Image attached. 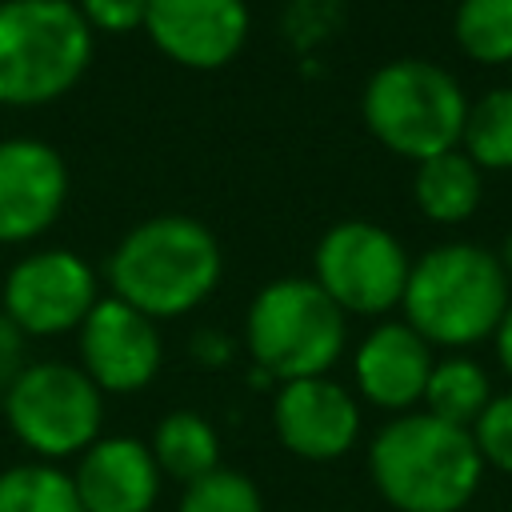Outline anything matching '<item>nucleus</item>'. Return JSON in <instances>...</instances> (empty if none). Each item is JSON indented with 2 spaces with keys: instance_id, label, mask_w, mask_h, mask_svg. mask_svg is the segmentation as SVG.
<instances>
[{
  "instance_id": "b1692460",
  "label": "nucleus",
  "mask_w": 512,
  "mask_h": 512,
  "mask_svg": "<svg viewBox=\"0 0 512 512\" xmlns=\"http://www.w3.org/2000/svg\"><path fill=\"white\" fill-rule=\"evenodd\" d=\"M76 8L92 32H108V36L144 28L148 16V0H76Z\"/></svg>"
},
{
  "instance_id": "4468645a",
  "label": "nucleus",
  "mask_w": 512,
  "mask_h": 512,
  "mask_svg": "<svg viewBox=\"0 0 512 512\" xmlns=\"http://www.w3.org/2000/svg\"><path fill=\"white\" fill-rule=\"evenodd\" d=\"M72 484L84 512H148L160 492V468L148 444L100 436L80 452Z\"/></svg>"
},
{
  "instance_id": "f3484780",
  "label": "nucleus",
  "mask_w": 512,
  "mask_h": 512,
  "mask_svg": "<svg viewBox=\"0 0 512 512\" xmlns=\"http://www.w3.org/2000/svg\"><path fill=\"white\" fill-rule=\"evenodd\" d=\"M152 460L160 472L192 484L220 468V436L200 412H168L152 432Z\"/></svg>"
},
{
  "instance_id": "412c9836",
  "label": "nucleus",
  "mask_w": 512,
  "mask_h": 512,
  "mask_svg": "<svg viewBox=\"0 0 512 512\" xmlns=\"http://www.w3.org/2000/svg\"><path fill=\"white\" fill-rule=\"evenodd\" d=\"M456 44L476 64H512V0H460Z\"/></svg>"
},
{
  "instance_id": "6e6552de",
  "label": "nucleus",
  "mask_w": 512,
  "mask_h": 512,
  "mask_svg": "<svg viewBox=\"0 0 512 512\" xmlns=\"http://www.w3.org/2000/svg\"><path fill=\"white\" fill-rule=\"evenodd\" d=\"M312 268V280L344 316H384L404 300L412 260L388 228L372 220H340L320 236Z\"/></svg>"
},
{
  "instance_id": "a211bd4d",
  "label": "nucleus",
  "mask_w": 512,
  "mask_h": 512,
  "mask_svg": "<svg viewBox=\"0 0 512 512\" xmlns=\"http://www.w3.org/2000/svg\"><path fill=\"white\" fill-rule=\"evenodd\" d=\"M488 400H492V384H488V372L476 360L448 356V360L432 364V376L424 384L428 416L472 432V424L480 420V412L488 408Z\"/></svg>"
},
{
  "instance_id": "ddd939ff",
  "label": "nucleus",
  "mask_w": 512,
  "mask_h": 512,
  "mask_svg": "<svg viewBox=\"0 0 512 512\" xmlns=\"http://www.w3.org/2000/svg\"><path fill=\"white\" fill-rule=\"evenodd\" d=\"M276 440L304 460H336L360 432V408L352 392L328 376H304L280 384L272 400Z\"/></svg>"
},
{
  "instance_id": "393cba45",
  "label": "nucleus",
  "mask_w": 512,
  "mask_h": 512,
  "mask_svg": "<svg viewBox=\"0 0 512 512\" xmlns=\"http://www.w3.org/2000/svg\"><path fill=\"white\" fill-rule=\"evenodd\" d=\"M24 332L0 312V392H8V384L24 372Z\"/></svg>"
},
{
  "instance_id": "39448f33",
  "label": "nucleus",
  "mask_w": 512,
  "mask_h": 512,
  "mask_svg": "<svg viewBox=\"0 0 512 512\" xmlns=\"http://www.w3.org/2000/svg\"><path fill=\"white\" fill-rule=\"evenodd\" d=\"M368 132L404 160H428L460 148L468 100L452 72L432 60L400 56L376 68L360 100Z\"/></svg>"
},
{
  "instance_id": "9d476101",
  "label": "nucleus",
  "mask_w": 512,
  "mask_h": 512,
  "mask_svg": "<svg viewBox=\"0 0 512 512\" xmlns=\"http://www.w3.org/2000/svg\"><path fill=\"white\" fill-rule=\"evenodd\" d=\"M156 320L116 296H100L80 324V368L100 392H140L160 372Z\"/></svg>"
},
{
  "instance_id": "a878e982",
  "label": "nucleus",
  "mask_w": 512,
  "mask_h": 512,
  "mask_svg": "<svg viewBox=\"0 0 512 512\" xmlns=\"http://www.w3.org/2000/svg\"><path fill=\"white\" fill-rule=\"evenodd\" d=\"M496 356H500V364H504V372L512 376V300H508V308H504V316H500V324H496Z\"/></svg>"
},
{
  "instance_id": "7ed1b4c3",
  "label": "nucleus",
  "mask_w": 512,
  "mask_h": 512,
  "mask_svg": "<svg viewBox=\"0 0 512 512\" xmlns=\"http://www.w3.org/2000/svg\"><path fill=\"white\" fill-rule=\"evenodd\" d=\"M508 300L512 292L500 256L468 240H448L412 264L400 308L404 324L428 344L464 348L496 332Z\"/></svg>"
},
{
  "instance_id": "dca6fc26",
  "label": "nucleus",
  "mask_w": 512,
  "mask_h": 512,
  "mask_svg": "<svg viewBox=\"0 0 512 512\" xmlns=\"http://www.w3.org/2000/svg\"><path fill=\"white\" fill-rule=\"evenodd\" d=\"M480 192H484L480 168L460 148H448V152L428 156V160L416 164L412 196H416V208L436 224L468 220L480 204Z\"/></svg>"
},
{
  "instance_id": "9b49d317",
  "label": "nucleus",
  "mask_w": 512,
  "mask_h": 512,
  "mask_svg": "<svg viewBox=\"0 0 512 512\" xmlns=\"http://www.w3.org/2000/svg\"><path fill=\"white\" fill-rule=\"evenodd\" d=\"M68 200L64 156L44 140H0V244H24L56 224Z\"/></svg>"
},
{
  "instance_id": "bb28decb",
  "label": "nucleus",
  "mask_w": 512,
  "mask_h": 512,
  "mask_svg": "<svg viewBox=\"0 0 512 512\" xmlns=\"http://www.w3.org/2000/svg\"><path fill=\"white\" fill-rule=\"evenodd\" d=\"M500 264H504V272H508V280H512V232H508V240H504V248H500Z\"/></svg>"
},
{
  "instance_id": "5701e85b",
  "label": "nucleus",
  "mask_w": 512,
  "mask_h": 512,
  "mask_svg": "<svg viewBox=\"0 0 512 512\" xmlns=\"http://www.w3.org/2000/svg\"><path fill=\"white\" fill-rule=\"evenodd\" d=\"M472 440H476V452L484 464L512 472V392L488 400V408L472 424Z\"/></svg>"
},
{
  "instance_id": "4be33fe9",
  "label": "nucleus",
  "mask_w": 512,
  "mask_h": 512,
  "mask_svg": "<svg viewBox=\"0 0 512 512\" xmlns=\"http://www.w3.org/2000/svg\"><path fill=\"white\" fill-rule=\"evenodd\" d=\"M176 512H264L260 488L232 468H216L192 484H184Z\"/></svg>"
},
{
  "instance_id": "f8f14e48",
  "label": "nucleus",
  "mask_w": 512,
  "mask_h": 512,
  "mask_svg": "<svg viewBox=\"0 0 512 512\" xmlns=\"http://www.w3.org/2000/svg\"><path fill=\"white\" fill-rule=\"evenodd\" d=\"M148 40L184 68H224L248 40L244 0H148Z\"/></svg>"
},
{
  "instance_id": "1a4fd4ad",
  "label": "nucleus",
  "mask_w": 512,
  "mask_h": 512,
  "mask_svg": "<svg viewBox=\"0 0 512 512\" xmlns=\"http://www.w3.org/2000/svg\"><path fill=\"white\" fill-rule=\"evenodd\" d=\"M4 316L24 336H60L96 308V272L68 248L24 256L4 280Z\"/></svg>"
},
{
  "instance_id": "f03ea898",
  "label": "nucleus",
  "mask_w": 512,
  "mask_h": 512,
  "mask_svg": "<svg viewBox=\"0 0 512 512\" xmlns=\"http://www.w3.org/2000/svg\"><path fill=\"white\" fill-rule=\"evenodd\" d=\"M368 472L400 512H460L480 484L484 460L468 428L408 412L376 432Z\"/></svg>"
},
{
  "instance_id": "6ab92c4d",
  "label": "nucleus",
  "mask_w": 512,
  "mask_h": 512,
  "mask_svg": "<svg viewBox=\"0 0 512 512\" xmlns=\"http://www.w3.org/2000/svg\"><path fill=\"white\" fill-rule=\"evenodd\" d=\"M460 152L484 172H508L512 168V84L488 88L480 100L468 104Z\"/></svg>"
},
{
  "instance_id": "20e7f679",
  "label": "nucleus",
  "mask_w": 512,
  "mask_h": 512,
  "mask_svg": "<svg viewBox=\"0 0 512 512\" xmlns=\"http://www.w3.org/2000/svg\"><path fill=\"white\" fill-rule=\"evenodd\" d=\"M92 28L72 0H0V104L36 108L76 88Z\"/></svg>"
},
{
  "instance_id": "0eeeda50",
  "label": "nucleus",
  "mask_w": 512,
  "mask_h": 512,
  "mask_svg": "<svg viewBox=\"0 0 512 512\" xmlns=\"http://www.w3.org/2000/svg\"><path fill=\"white\" fill-rule=\"evenodd\" d=\"M4 416L24 448L44 460H60L100 440L104 392L88 380L84 368H72L64 360H40L8 384Z\"/></svg>"
},
{
  "instance_id": "2eb2a0df",
  "label": "nucleus",
  "mask_w": 512,
  "mask_h": 512,
  "mask_svg": "<svg viewBox=\"0 0 512 512\" xmlns=\"http://www.w3.org/2000/svg\"><path fill=\"white\" fill-rule=\"evenodd\" d=\"M352 372L360 396L376 408H412L416 400H424V384L432 376V344L404 320L376 324L360 340Z\"/></svg>"
},
{
  "instance_id": "aec40b11",
  "label": "nucleus",
  "mask_w": 512,
  "mask_h": 512,
  "mask_svg": "<svg viewBox=\"0 0 512 512\" xmlns=\"http://www.w3.org/2000/svg\"><path fill=\"white\" fill-rule=\"evenodd\" d=\"M0 512H84V508L64 468L12 464L0 472Z\"/></svg>"
},
{
  "instance_id": "423d86ee",
  "label": "nucleus",
  "mask_w": 512,
  "mask_h": 512,
  "mask_svg": "<svg viewBox=\"0 0 512 512\" xmlns=\"http://www.w3.org/2000/svg\"><path fill=\"white\" fill-rule=\"evenodd\" d=\"M344 312L308 276H284L256 292L244 316V344L264 376L288 384L324 376L344 352Z\"/></svg>"
},
{
  "instance_id": "f257e3e1",
  "label": "nucleus",
  "mask_w": 512,
  "mask_h": 512,
  "mask_svg": "<svg viewBox=\"0 0 512 512\" xmlns=\"http://www.w3.org/2000/svg\"><path fill=\"white\" fill-rule=\"evenodd\" d=\"M224 256L216 236L192 216L140 220L108 256L112 296L152 320L184 316L220 284Z\"/></svg>"
}]
</instances>
